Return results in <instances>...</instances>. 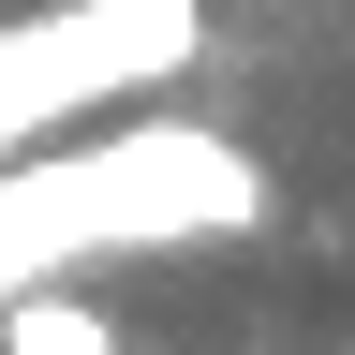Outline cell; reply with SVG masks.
I'll list each match as a JSON object with an SVG mask.
<instances>
[{"label":"cell","instance_id":"obj_1","mask_svg":"<svg viewBox=\"0 0 355 355\" xmlns=\"http://www.w3.org/2000/svg\"><path fill=\"white\" fill-rule=\"evenodd\" d=\"M266 163L207 119H133L104 148H15L0 163V311L89 252H178V237H252Z\"/></svg>","mask_w":355,"mask_h":355},{"label":"cell","instance_id":"obj_2","mask_svg":"<svg viewBox=\"0 0 355 355\" xmlns=\"http://www.w3.org/2000/svg\"><path fill=\"white\" fill-rule=\"evenodd\" d=\"M207 60V0H44V15L0 30V163L44 148V133L148 104Z\"/></svg>","mask_w":355,"mask_h":355},{"label":"cell","instance_id":"obj_3","mask_svg":"<svg viewBox=\"0 0 355 355\" xmlns=\"http://www.w3.org/2000/svg\"><path fill=\"white\" fill-rule=\"evenodd\" d=\"M0 355H133V340H119V311H104V296H74V282H30L15 311H0Z\"/></svg>","mask_w":355,"mask_h":355}]
</instances>
